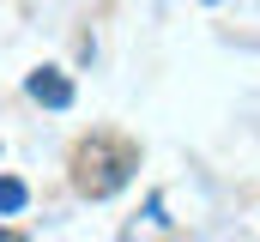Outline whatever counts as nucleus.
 Here are the masks:
<instances>
[{"label":"nucleus","mask_w":260,"mask_h":242,"mask_svg":"<svg viewBox=\"0 0 260 242\" xmlns=\"http://www.w3.org/2000/svg\"><path fill=\"white\" fill-rule=\"evenodd\" d=\"M24 91H30L37 103H49V109H67V103H73V85H67V79H61V73H55V67H37Z\"/></svg>","instance_id":"2"},{"label":"nucleus","mask_w":260,"mask_h":242,"mask_svg":"<svg viewBox=\"0 0 260 242\" xmlns=\"http://www.w3.org/2000/svg\"><path fill=\"white\" fill-rule=\"evenodd\" d=\"M139 170V152H133L127 139H115V133H91V139H79L73 145V188L85 194V200H109V194H121Z\"/></svg>","instance_id":"1"},{"label":"nucleus","mask_w":260,"mask_h":242,"mask_svg":"<svg viewBox=\"0 0 260 242\" xmlns=\"http://www.w3.org/2000/svg\"><path fill=\"white\" fill-rule=\"evenodd\" d=\"M24 200H30V194H24V182H18V176H0V218H18V212H24Z\"/></svg>","instance_id":"3"}]
</instances>
